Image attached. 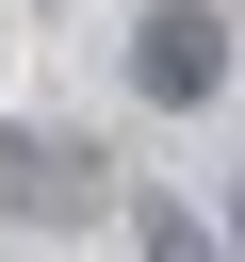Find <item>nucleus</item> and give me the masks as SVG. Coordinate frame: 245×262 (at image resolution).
Instances as JSON below:
<instances>
[{
	"label": "nucleus",
	"instance_id": "obj_4",
	"mask_svg": "<svg viewBox=\"0 0 245 262\" xmlns=\"http://www.w3.org/2000/svg\"><path fill=\"white\" fill-rule=\"evenodd\" d=\"M229 246H245V180H229Z\"/></svg>",
	"mask_w": 245,
	"mask_h": 262
},
{
	"label": "nucleus",
	"instance_id": "obj_1",
	"mask_svg": "<svg viewBox=\"0 0 245 262\" xmlns=\"http://www.w3.org/2000/svg\"><path fill=\"white\" fill-rule=\"evenodd\" d=\"M229 66H245V49H229V16H212V0H147V16H131V98H147V115L229 98Z\"/></svg>",
	"mask_w": 245,
	"mask_h": 262
},
{
	"label": "nucleus",
	"instance_id": "obj_3",
	"mask_svg": "<svg viewBox=\"0 0 245 262\" xmlns=\"http://www.w3.org/2000/svg\"><path fill=\"white\" fill-rule=\"evenodd\" d=\"M131 246H147V262H229V246H212L180 196H131Z\"/></svg>",
	"mask_w": 245,
	"mask_h": 262
},
{
	"label": "nucleus",
	"instance_id": "obj_2",
	"mask_svg": "<svg viewBox=\"0 0 245 262\" xmlns=\"http://www.w3.org/2000/svg\"><path fill=\"white\" fill-rule=\"evenodd\" d=\"M114 196V164L98 147H65V131H0V213H33V229H82Z\"/></svg>",
	"mask_w": 245,
	"mask_h": 262
}]
</instances>
